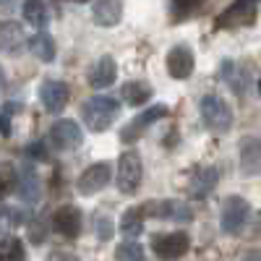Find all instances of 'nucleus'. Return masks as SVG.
Returning a JSON list of instances; mask_svg holds the SVG:
<instances>
[{
    "label": "nucleus",
    "instance_id": "f257e3e1",
    "mask_svg": "<svg viewBox=\"0 0 261 261\" xmlns=\"http://www.w3.org/2000/svg\"><path fill=\"white\" fill-rule=\"evenodd\" d=\"M120 113V102L107 97V94H97V97H89L84 105H81V118L86 123V128L92 134H102L113 125V120L118 118Z\"/></svg>",
    "mask_w": 261,
    "mask_h": 261
},
{
    "label": "nucleus",
    "instance_id": "f03ea898",
    "mask_svg": "<svg viewBox=\"0 0 261 261\" xmlns=\"http://www.w3.org/2000/svg\"><path fill=\"white\" fill-rule=\"evenodd\" d=\"M199 113L212 134H227L232 128V107L220 94H204L199 102Z\"/></svg>",
    "mask_w": 261,
    "mask_h": 261
},
{
    "label": "nucleus",
    "instance_id": "7ed1b4c3",
    "mask_svg": "<svg viewBox=\"0 0 261 261\" xmlns=\"http://www.w3.org/2000/svg\"><path fill=\"white\" fill-rule=\"evenodd\" d=\"M151 253H154L160 261H178L188 253L191 248V238L183 232V230H175V232H157L151 235Z\"/></svg>",
    "mask_w": 261,
    "mask_h": 261
},
{
    "label": "nucleus",
    "instance_id": "20e7f679",
    "mask_svg": "<svg viewBox=\"0 0 261 261\" xmlns=\"http://www.w3.org/2000/svg\"><path fill=\"white\" fill-rule=\"evenodd\" d=\"M144 217H154V220H167L175 225H188L193 222V209L186 201L178 199H162V201H146L141 204Z\"/></svg>",
    "mask_w": 261,
    "mask_h": 261
},
{
    "label": "nucleus",
    "instance_id": "39448f33",
    "mask_svg": "<svg viewBox=\"0 0 261 261\" xmlns=\"http://www.w3.org/2000/svg\"><path fill=\"white\" fill-rule=\"evenodd\" d=\"M141 175H144V165L136 149H128L118 160V191L123 196H134L141 186Z\"/></svg>",
    "mask_w": 261,
    "mask_h": 261
},
{
    "label": "nucleus",
    "instance_id": "423d86ee",
    "mask_svg": "<svg viewBox=\"0 0 261 261\" xmlns=\"http://www.w3.org/2000/svg\"><path fill=\"white\" fill-rule=\"evenodd\" d=\"M251 214V204L243 196H227L222 204V214H220V227L225 235H241Z\"/></svg>",
    "mask_w": 261,
    "mask_h": 261
},
{
    "label": "nucleus",
    "instance_id": "0eeeda50",
    "mask_svg": "<svg viewBox=\"0 0 261 261\" xmlns=\"http://www.w3.org/2000/svg\"><path fill=\"white\" fill-rule=\"evenodd\" d=\"M256 13H258V6L251 3V0H238V3H230L220 16H217V29L251 27V24H256Z\"/></svg>",
    "mask_w": 261,
    "mask_h": 261
},
{
    "label": "nucleus",
    "instance_id": "6e6552de",
    "mask_svg": "<svg viewBox=\"0 0 261 261\" xmlns=\"http://www.w3.org/2000/svg\"><path fill=\"white\" fill-rule=\"evenodd\" d=\"M162 118H167V107H165V105H149V107H144V113H139L130 123L123 125L120 141L134 144L136 139H141V134H144L146 128H151V125H154L157 120H162Z\"/></svg>",
    "mask_w": 261,
    "mask_h": 261
},
{
    "label": "nucleus",
    "instance_id": "1a4fd4ad",
    "mask_svg": "<svg viewBox=\"0 0 261 261\" xmlns=\"http://www.w3.org/2000/svg\"><path fill=\"white\" fill-rule=\"evenodd\" d=\"M110 175H113V165L110 162H94V165H89L81 175H79V180H76V191H79V196H94V193H99L107 183H110Z\"/></svg>",
    "mask_w": 261,
    "mask_h": 261
},
{
    "label": "nucleus",
    "instance_id": "9d476101",
    "mask_svg": "<svg viewBox=\"0 0 261 261\" xmlns=\"http://www.w3.org/2000/svg\"><path fill=\"white\" fill-rule=\"evenodd\" d=\"M50 144L58 149V151H71L76 149L81 141H84V134H81V125L71 118H60L53 123L50 128V134H47Z\"/></svg>",
    "mask_w": 261,
    "mask_h": 261
},
{
    "label": "nucleus",
    "instance_id": "9b49d317",
    "mask_svg": "<svg viewBox=\"0 0 261 261\" xmlns=\"http://www.w3.org/2000/svg\"><path fill=\"white\" fill-rule=\"evenodd\" d=\"M68 99H71V89L65 81H58V79H45L39 86V102L47 113L58 115L68 107Z\"/></svg>",
    "mask_w": 261,
    "mask_h": 261
},
{
    "label": "nucleus",
    "instance_id": "f8f14e48",
    "mask_svg": "<svg viewBox=\"0 0 261 261\" xmlns=\"http://www.w3.org/2000/svg\"><path fill=\"white\" fill-rule=\"evenodd\" d=\"M217 180H220V172H217V167H212V165H201V167H196V170L191 172L186 191H188L191 199L199 201V199H206V196L214 191Z\"/></svg>",
    "mask_w": 261,
    "mask_h": 261
},
{
    "label": "nucleus",
    "instance_id": "ddd939ff",
    "mask_svg": "<svg viewBox=\"0 0 261 261\" xmlns=\"http://www.w3.org/2000/svg\"><path fill=\"white\" fill-rule=\"evenodd\" d=\"M53 230L60 232L63 238H68V241H76L81 235V212L79 206L73 204H63L55 209L53 214Z\"/></svg>",
    "mask_w": 261,
    "mask_h": 261
},
{
    "label": "nucleus",
    "instance_id": "4468645a",
    "mask_svg": "<svg viewBox=\"0 0 261 261\" xmlns=\"http://www.w3.org/2000/svg\"><path fill=\"white\" fill-rule=\"evenodd\" d=\"M196 68V58H193V50L188 45H175L170 53H167V73L172 79H188Z\"/></svg>",
    "mask_w": 261,
    "mask_h": 261
},
{
    "label": "nucleus",
    "instance_id": "2eb2a0df",
    "mask_svg": "<svg viewBox=\"0 0 261 261\" xmlns=\"http://www.w3.org/2000/svg\"><path fill=\"white\" fill-rule=\"evenodd\" d=\"M16 172H18V186H16L18 196L27 204H37L42 199V183H39V175H37L34 165L27 162V165H21Z\"/></svg>",
    "mask_w": 261,
    "mask_h": 261
},
{
    "label": "nucleus",
    "instance_id": "dca6fc26",
    "mask_svg": "<svg viewBox=\"0 0 261 261\" xmlns=\"http://www.w3.org/2000/svg\"><path fill=\"white\" fill-rule=\"evenodd\" d=\"M118 79V65H115V58L113 55H102L89 71V86L92 89H107L113 86Z\"/></svg>",
    "mask_w": 261,
    "mask_h": 261
},
{
    "label": "nucleus",
    "instance_id": "f3484780",
    "mask_svg": "<svg viewBox=\"0 0 261 261\" xmlns=\"http://www.w3.org/2000/svg\"><path fill=\"white\" fill-rule=\"evenodd\" d=\"M241 172L243 175L261 172V136H246L241 141Z\"/></svg>",
    "mask_w": 261,
    "mask_h": 261
},
{
    "label": "nucleus",
    "instance_id": "a211bd4d",
    "mask_svg": "<svg viewBox=\"0 0 261 261\" xmlns=\"http://www.w3.org/2000/svg\"><path fill=\"white\" fill-rule=\"evenodd\" d=\"M92 18L97 27H115L118 21L123 18V3L118 0H97L92 3Z\"/></svg>",
    "mask_w": 261,
    "mask_h": 261
},
{
    "label": "nucleus",
    "instance_id": "6ab92c4d",
    "mask_svg": "<svg viewBox=\"0 0 261 261\" xmlns=\"http://www.w3.org/2000/svg\"><path fill=\"white\" fill-rule=\"evenodd\" d=\"M120 97H123V102L130 105V107H141V105L151 102V97H154V89H151L149 84H144V81H125V84L120 86ZM146 107H149V105H146Z\"/></svg>",
    "mask_w": 261,
    "mask_h": 261
},
{
    "label": "nucleus",
    "instance_id": "aec40b11",
    "mask_svg": "<svg viewBox=\"0 0 261 261\" xmlns=\"http://www.w3.org/2000/svg\"><path fill=\"white\" fill-rule=\"evenodd\" d=\"M24 29H21L16 21H3V27H0V47H3V53L8 55H16L21 53V47H24ZM29 42V39H27Z\"/></svg>",
    "mask_w": 261,
    "mask_h": 261
},
{
    "label": "nucleus",
    "instance_id": "412c9836",
    "mask_svg": "<svg viewBox=\"0 0 261 261\" xmlns=\"http://www.w3.org/2000/svg\"><path fill=\"white\" fill-rule=\"evenodd\" d=\"M27 47L34 58H39L42 63H53L55 60V39L47 32H37L34 37H29Z\"/></svg>",
    "mask_w": 261,
    "mask_h": 261
},
{
    "label": "nucleus",
    "instance_id": "4be33fe9",
    "mask_svg": "<svg viewBox=\"0 0 261 261\" xmlns=\"http://www.w3.org/2000/svg\"><path fill=\"white\" fill-rule=\"evenodd\" d=\"M21 11H24L27 24H32L37 32H45V27L50 24V8H47V3H39V0H29V3L21 6Z\"/></svg>",
    "mask_w": 261,
    "mask_h": 261
},
{
    "label": "nucleus",
    "instance_id": "5701e85b",
    "mask_svg": "<svg viewBox=\"0 0 261 261\" xmlns=\"http://www.w3.org/2000/svg\"><path fill=\"white\" fill-rule=\"evenodd\" d=\"M144 212H141V206H134V209H128L123 217H120V232L123 235H128V238H136V235H141L144 232Z\"/></svg>",
    "mask_w": 261,
    "mask_h": 261
},
{
    "label": "nucleus",
    "instance_id": "b1692460",
    "mask_svg": "<svg viewBox=\"0 0 261 261\" xmlns=\"http://www.w3.org/2000/svg\"><path fill=\"white\" fill-rule=\"evenodd\" d=\"M0 261H27L24 243L18 238L3 235V241H0Z\"/></svg>",
    "mask_w": 261,
    "mask_h": 261
},
{
    "label": "nucleus",
    "instance_id": "393cba45",
    "mask_svg": "<svg viewBox=\"0 0 261 261\" xmlns=\"http://www.w3.org/2000/svg\"><path fill=\"white\" fill-rule=\"evenodd\" d=\"M115 261H144V246L136 241H125L115 248Z\"/></svg>",
    "mask_w": 261,
    "mask_h": 261
},
{
    "label": "nucleus",
    "instance_id": "a878e982",
    "mask_svg": "<svg viewBox=\"0 0 261 261\" xmlns=\"http://www.w3.org/2000/svg\"><path fill=\"white\" fill-rule=\"evenodd\" d=\"M201 6L199 3H191V0H180V3H170V16L175 24H180V21H188L191 13H196Z\"/></svg>",
    "mask_w": 261,
    "mask_h": 261
},
{
    "label": "nucleus",
    "instance_id": "bb28decb",
    "mask_svg": "<svg viewBox=\"0 0 261 261\" xmlns=\"http://www.w3.org/2000/svg\"><path fill=\"white\" fill-rule=\"evenodd\" d=\"M94 232H97V238L102 243H107L113 238V232H115V227H113V220L107 214H102V212H97L94 214Z\"/></svg>",
    "mask_w": 261,
    "mask_h": 261
},
{
    "label": "nucleus",
    "instance_id": "cd10ccee",
    "mask_svg": "<svg viewBox=\"0 0 261 261\" xmlns=\"http://www.w3.org/2000/svg\"><path fill=\"white\" fill-rule=\"evenodd\" d=\"M47 220H42V217H39V220H32L29 222V241L34 243V246H39V243H45L47 241Z\"/></svg>",
    "mask_w": 261,
    "mask_h": 261
},
{
    "label": "nucleus",
    "instance_id": "c85d7f7f",
    "mask_svg": "<svg viewBox=\"0 0 261 261\" xmlns=\"http://www.w3.org/2000/svg\"><path fill=\"white\" fill-rule=\"evenodd\" d=\"M3 220L8 225H27L29 222V212L27 209H13V206L3 204Z\"/></svg>",
    "mask_w": 261,
    "mask_h": 261
},
{
    "label": "nucleus",
    "instance_id": "c756f323",
    "mask_svg": "<svg viewBox=\"0 0 261 261\" xmlns=\"http://www.w3.org/2000/svg\"><path fill=\"white\" fill-rule=\"evenodd\" d=\"M27 157H29L32 162H45V160H50L47 144H45V141H32V144L27 146Z\"/></svg>",
    "mask_w": 261,
    "mask_h": 261
},
{
    "label": "nucleus",
    "instance_id": "7c9ffc66",
    "mask_svg": "<svg viewBox=\"0 0 261 261\" xmlns=\"http://www.w3.org/2000/svg\"><path fill=\"white\" fill-rule=\"evenodd\" d=\"M45 261H81V258H79L73 251H68V248H55V251L47 253Z\"/></svg>",
    "mask_w": 261,
    "mask_h": 261
},
{
    "label": "nucleus",
    "instance_id": "2f4dec72",
    "mask_svg": "<svg viewBox=\"0 0 261 261\" xmlns=\"http://www.w3.org/2000/svg\"><path fill=\"white\" fill-rule=\"evenodd\" d=\"M248 241H261V209L251 217V222H248Z\"/></svg>",
    "mask_w": 261,
    "mask_h": 261
},
{
    "label": "nucleus",
    "instance_id": "473e14b6",
    "mask_svg": "<svg viewBox=\"0 0 261 261\" xmlns=\"http://www.w3.org/2000/svg\"><path fill=\"white\" fill-rule=\"evenodd\" d=\"M258 94H261V79H258Z\"/></svg>",
    "mask_w": 261,
    "mask_h": 261
}]
</instances>
